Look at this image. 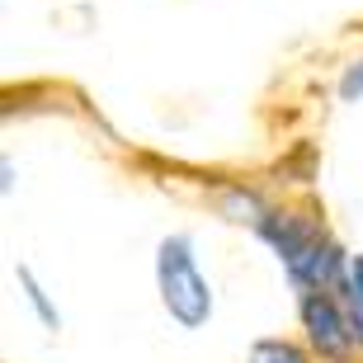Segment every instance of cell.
<instances>
[{
	"mask_svg": "<svg viewBox=\"0 0 363 363\" xmlns=\"http://www.w3.org/2000/svg\"><path fill=\"white\" fill-rule=\"evenodd\" d=\"M345 302H350L354 321H363V255H350V279H345Z\"/></svg>",
	"mask_w": 363,
	"mask_h": 363,
	"instance_id": "cell-7",
	"label": "cell"
},
{
	"mask_svg": "<svg viewBox=\"0 0 363 363\" xmlns=\"http://www.w3.org/2000/svg\"><path fill=\"white\" fill-rule=\"evenodd\" d=\"M250 363H311V354L302 350V345H293V340H255L250 345Z\"/></svg>",
	"mask_w": 363,
	"mask_h": 363,
	"instance_id": "cell-5",
	"label": "cell"
},
{
	"mask_svg": "<svg viewBox=\"0 0 363 363\" xmlns=\"http://www.w3.org/2000/svg\"><path fill=\"white\" fill-rule=\"evenodd\" d=\"M340 99H363V57L345 67V76H340Z\"/></svg>",
	"mask_w": 363,
	"mask_h": 363,
	"instance_id": "cell-8",
	"label": "cell"
},
{
	"mask_svg": "<svg viewBox=\"0 0 363 363\" xmlns=\"http://www.w3.org/2000/svg\"><path fill=\"white\" fill-rule=\"evenodd\" d=\"M354 325H359V345H363V321H354Z\"/></svg>",
	"mask_w": 363,
	"mask_h": 363,
	"instance_id": "cell-9",
	"label": "cell"
},
{
	"mask_svg": "<svg viewBox=\"0 0 363 363\" xmlns=\"http://www.w3.org/2000/svg\"><path fill=\"white\" fill-rule=\"evenodd\" d=\"M297 316H302V330H307V345L316 359L325 363H350L359 350V325H354V311L340 293H297Z\"/></svg>",
	"mask_w": 363,
	"mask_h": 363,
	"instance_id": "cell-3",
	"label": "cell"
},
{
	"mask_svg": "<svg viewBox=\"0 0 363 363\" xmlns=\"http://www.w3.org/2000/svg\"><path fill=\"white\" fill-rule=\"evenodd\" d=\"M250 231L283 259L288 283H293L297 293H316V288H325V293H345L350 255L325 236V227L316 222V217L297 213V208H269Z\"/></svg>",
	"mask_w": 363,
	"mask_h": 363,
	"instance_id": "cell-1",
	"label": "cell"
},
{
	"mask_svg": "<svg viewBox=\"0 0 363 363\" xmlns=\"http://www.w3.org/2000/svg\"><path fill=\"white\" fill-rule=\"evenodd\" d=\"M156 288H161V302L170 311V321L184 325V330H199L213 316V288L199 269V245L194 236L175 231L156 245Z\"/></svg>",
	"mask_w": 363,
	"mask_h": 363,
	"instance_id": "cell-2",
	"label": "cell"
},
{
	"mask_svg": "<svg viewBox=\"0 0 363 363\" xmlns=\"http://www.w3.org/2000/svg\"><path fill=\"white\" fill-rule=\"evenodd\" d=\"M269 208H274V203L264 199L259 189H245V184H231V189H222V194H217V213L231 217V222H245V227H255Z\"/></svg>",
	"mask_w": 363,
	"mask_h": 363,
	"instance_id": "cell-4",
	"label": "cell"
},
{
	"mask_svg": "<svg viewBox=\"0 0 363 363\" xmlns=\"http://www.w3.org/2000/svg\"><path fill=\"white\" fill-rule=\"evenodd\" d=\"M19 283H24V293H28V307L38 311V321L48 325V330H57V325H62V311H57L52 302H48V288L38 283V274L28 269V264H19Z\"/></svg>",
	"mask_w": 363,
	"mask_h": 363,
	"instance_id": "cell-6",
	"label": "cell"
}]
</instances>
